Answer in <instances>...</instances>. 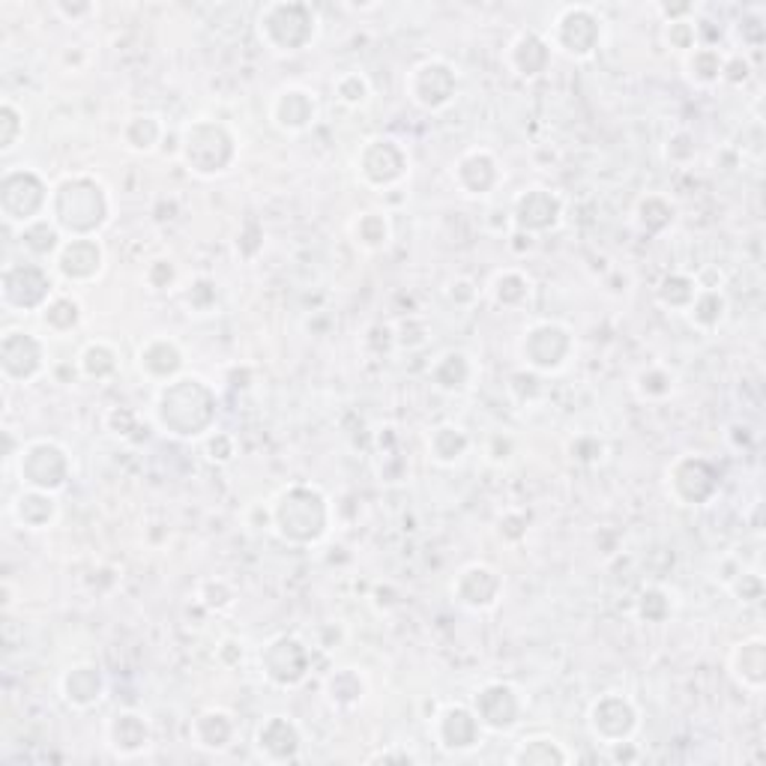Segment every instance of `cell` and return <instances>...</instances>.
I'll list each match as a JSON object with an SVG mask.
<instances>
[{"label":"cell","instance_id":"obj_48","mask_svg":"<svg viewBox=\"0 0 766 766\" xmlns=\"http://www.w3.org/2000/svg\"><path fill=\"white\" fill-rule=\"evenodd\" d=\"M727 587L734 589V596H737V602H743V605H757V602L764 599V578L757 575V572H746L739 570V575Z\"/></svg>","mask_w":766,"mask_h":766},{"label":"cell","instance_id":"obj_6","mask_svg":"<svg viewBox=\"0 0 766 766\" xmlns=\"http://www.w3.org/2000/svg\"><path fill=\"white\" fill-rule=\"evenodd\" d=\"M16 471L21 476L24 488H37V492L58 494L69 482V452L54 441H30L21 443L19 458H16Z\"/></svg>","mask_w":766,"mask_h":766},{"label":"cell","instance_id":"obj_47","mask_svg":"<svg viewBox=\"0 0 766 766\" xmlns=\"http://www.w3.org/2000/svg\"><path fill=\"white\" fill-rule=\"evenodd\" d=\"M638 614L641 619L647 623H662V619L671 614V599L668 593L662 587H647L638 596Z\"/></svg>","mask_w":766,"mask_h":766},{"label":"cell","instance_id":"obj_26","mask_svg":"<svg viewBox=\"0 0 766 766\" xmlns=\"http://www.w3.org/2000/svg\"><path fill=\"white\" fill-rule=\"evenodd\" d=\"M105 737H109V748L123 760L144 755L150 748V725L148 718L135 713V709H120L109 718L105 725Z\"/></svg>","mask_w":766,"mask_h":766},{"label":"cell","instance_id":"obj_8","mask_svg":"<svg viewBox=\"0 0 766 766\" xmlns=\"http://www.w3.org/2000/svg\"><path fill=\"white\" fill-rule=\"evenodd\" d=\"M665 492L677 506H704L718 492V467L704 455H677L665 471Z\"/></svg>","mask_w":766,"mask_h":766},{"label":"cell","instance_id":"obj_34","mask_svg":"<svg viewBox=\"0 0 766 766\" xmlns=\"http://www.w3.org/2000/svg\"><path fill=\"white\" fill-rule=\"evenodd\" d=\"M120 138H123L127 150L148 157V153L159 150V144L165 141V123L157 114H135V118H129L123 123Z\"/></svg>","mask_w":766,"mask_h":766},{"label":"cell","instance_id":"obj_17","mask_svg":"<svg viewBox=\"0 0 766 766\" xmlns=\"http://www.w3.org/2000/svg\"><path fill=\"white\" fill-rule=\"evenodd\" d=\"M105 266V249L97 236H69L54 255V273L72 285H88Z\"/></svg>","mask_w":766,"mask_h":766},{"label":"cell","instance_id":"obj_28","mask_svg":"<svg viewBox=\"0 0 766 766\" xmlns=\"http://www.w3.org/2000/svg\"><path fill=\"white\" fill-rule=\"evenodd\" d=\"M60 695L67 701L69 707L75 709H90L93 704L102 701L105 695V679H102V671L90 662H81V665H72V668L60 677Z\"/></svg>","mask_w":766,"mask_h":766},{"label":"cell","instance_id":"obj_50","mask_svg":"<svg viewBox=\"0 0 766 766\" xmlns=\"http://www.w3.org/2000/svg\"><path fill=\"white\" fill-rule=\"evenodd\" d=\"M570 452L575 462L596 464L602 462V455H605V443H602L596 434H578V437L570 443Z\"/></svg>","mask_w":766,"mask_h":766},{"label":"cell","instance_id":"obj_35","mask_svg":"<svg viewBox=\"0 0 766 766\" xmlns=\"http://www.w3.org/2000/svg\"><path fill=\"white\" fill-rule=\"evenodd\" d=\"M351 236H354V243L363 252H383V249L390 246V240H393V225H390V216L383 213V210H363L360 216L351 222Z\"/></svg>","mask_w":766,"mask_h":766},{"label":"cell","instance_id":"obj_55","mask_svg":"<svg viewBox=\"0 0 766 766\" xmlns=\"http://www.w3.org/2000/svg\"><path fill=\"white\" fill-rule=\"evenodd\" d=\"M204 455L210 462L216 464H228L234 458V441L222 432H210L204 437Z\"/></svg>","mask_w":766,"mask_h":766},{"label":"cell","instance_id":"obj_23","mask_svg":"<svg viewBox=\"0 0 766 766\" xmlns=\"http://www.w3.org/2000/svg\"><path fill=\"white\" fill-rule=\"evenodd\" d=\"M452 183L467 198L492 195V189L501 183V165L488 150L473 148L462 153L458 162L452 165Z\"/></svg>","mask_w":766,"mask_h":766},{"label":"cell","instance_id":"obj_13","mask_svg":"<svg viewBox=\"0 0 766 766\" xmlns=\"http://www.w3.org/2000/svg\"><path fill=\"white\" fill-rule=\"evenodd\" d=\"M638 707L632 704L626 695L619 692H608L589 704L587 713V727L593 739H599L602 746H619V743H629L638 730Z\"/></svg>","mask_w":766,"mask_h":766},{"label":"cell","instance_id":"obj_12","mask_svg":"<svg viewBox=\"0 0 766 766\" xmlns=\"http://www.w3.org/2000/svg\"><path fill=\"white\" fill-rule=\"evenodd\" d=\"M54 300V279L40 261L3 266V305L16 312H42Z\"/></svg>","mask_w":766,"mask_h":766},{"label":"cell","instance_id":"obj_1","mask_svg":"<svg viewBox=\"0 0 766 766\" xmlns=\"http://www.w3.org/2000/svg\"><path fill=\"white\" fill-rule=\"evenodd\" d=\"M157 425L165 434L192 441L206 437L216 423V393L201 377H174L157 395Z\"/></svg>","mask_w":766,"mask_h":766},{"label":"cell","instance_id":"obj_9","mask_svg":"<svg viewBox=\"0 0 766 766\" xmlns=\"http://www.w3.org/2000/svg\"><path fill=\"white\" fill-rule=\"evenodd\" d=\"M551 51H561L572 60H587L602 42V21L589 7H563L548 30Z\"/></svg>","mask_w":766,"mask_h":766},{"label":"cell","instance_id":"obj_32","mask_svg":"<svg viewBox=\"0 0 766 766\" xmlns=\"http://www.w3.org/2000/svg\"><path fill=\"white\" fill-rule=\"evenodd\" d=\"M722 67H725V51L713 49V46H695L683 54V69L686 79L701 90H709L722 84Z\"/></svg>","mask_w":766,"mask_h":766},{"label":"cell","instance_id":"obj_38","mask_svg":"<svg viewBox=\"0 0 766 766\" xmlns=\"http://www.w3.org/2000/svg\"><path fill=\"white\" fill-rule=\"evenodd\" d=\"M725 312H727V300L725 294L718 291V288H701L698 296L692 300V305H688V321H692V326H698V330H704V333H713L722 321H725Z\"/></svg>","mask_w":766,"mask_h":766},{"label":"cell","instance_id":"obj_44","mask_svg":"<svg viewBox=\"0 0 766 766\" xmlns=\"http://www.w3.org/2000/svg\"><path fill=\"white\" fill-rule=\"evenodd\" d=\"M674 204H671L668 198L662 195H647L641 198L638 201V210H635V216H638V225L647 231V234H658V231H665V228L674 222Z\"/></svg>","mask_w":766,"mask_h":766},{"label":"cell","instance_id":"obj_5","mask_svg":"<svg viewBox=\"0 0 766 766\" xmlns=\"http://www.w3.org/2000/svg\"><path fill=\"white\" fill-rule=\"evenodd\" d=\"M180 159L189 168V174H195V178H219L234 165V135L222 123L195 120L180 135Z\"/></svg>","mask_w":766,"mask_h":766},{"label":"cell","instance_id":"obj_36","mask_svg":"<svg viewBox=\"0 0 766 766\" xmlns=\"http://www.w3.org/2000/svg\"><path fill=\"white\" fill-rule=\"evenodd\" d=\"M21 249L28 252L30 261H42V258H54L58 249L63 246V231H60L49 216L37 219L19 231Z\"/></svg>","mask_w":766,"mask_h":766},{"label":"cell","instance_id":"obj_27","mask_svg":"<svg viewBox=\"0 0 766 766\" xmlns=\"http://www.w3.org/2000/svg\"><path fill=\"white\" fill-rule=\"evenodd\" d=\"M551 60V46L545 37L533 33V30H524L515 40L510 42L506 49V67L518 75V79H536L548 69Z\"/></svg>","mask_w":766,"mask_h":766},{"label":"cell","instance_id":"obj_30","mask_svg":"<svg viewBox=\"0 0 766 766\" xmlns=\"http://www.w3.org/2000/svg\"><path fill=\"white\" fill-rule=\"evenodd\" d=\"M506 760L515 766H561L570 764L572 755L563 748L561 739L536 734V737L518 739Z\"/></svg>","mask_w":766,"mask_h":766},{"label":"cell","instance_id":"obj_16","mask_svg":"<svg viewBox=\"0 0 766 766\" xmlns=\"http://www.w3.org/2000/svg\"><path fill=\"white\" fill-rule=\"evenodd\" d=\"M563 216V201L554 189L531 187L515 195L512 201V225L524 234H542L557 228Z\"/></svg>","mask_w":766,"mask_h":766},{"label":"cell","instance_id":"obj_43","mask_svg":"<svg viewBox=\"0 0 766 766\" xmlns=\"http://www.w3.org/2000/svg\"><path fill=\"white\" fill-rule=\"evenodd\" d=\"M40 315H42V324L49 326L51 333L67 335L81 324V305H79V300H72V296L54 294V300L42 309Z\"/></svg>","mask_w":766,"mask_h":766},{"label":"cell","instance_id":"obj_52","mask_svg":"<svg viewBox=\"0 0 766 766\" xmlns=\"http://www.w3.org/2000/svg\"><path fill=\"white\" fill-rule=\"evenodd\" d=\"M144 279H148V285L153 288V291H171L174 282H178V266L171 264V261H165V258H157V261H150L148 264Z\"/></svg>","mask_w":766,"mask_h":766},{"label":"cell","instance_id":"obj_45","mask_svg":"<svg viewBox=\"0 0 766 766\" xmlns=\"http://www.w3.org/2000/svg\"><path fill=\"white\" fill-rule=\"evenodd\" d=\"M333 93L347 109H363V105H369V99H372V84H369L363 72H342L333 81Z\"/></svg>","mask_w":766,"mask_h":766},{"label":"cell","instance_id":"obj_41","mask_svg":"<svg viewBox=\"0 0 766 766\" xmlns=\"http://www.w3.org/2000/svg\"><path fill=\"white\" fill-rule=\"evenodd\" d=\"M698 282L692 279V275L686 273H671L665 275V282L658 285L656 296L658 303L665 305V309H671V312H683L686 315L688 305H692V300L698 296Z\"/></svg>","mask_w":766,"mask_h":766},{"label":"cell","instance_id":"obj_58","mask_svg":"<svg viewBox=\"0 0 766 766\" xmlns=\"http://www.w3.org/2000/svg\"><path fill=\"white\" fill-rule=\"evenodd\" d=\"M372 764H377V760H399V764H413L416 757L413 755H407V752H383V755H374V757H369Z\"/></svg>","mask_w":766,"mask_h":766},{"label":"cell","instance_id":"obj_54","mask_svg":"<svg viewBox=\"0 0 766 766\" xmlns=\"http://www.w3.org/2000/svg\"><path fill=\"white\" fill-rule=\"evenodd\" d=\"M187 303L189 309H195V312H210L213 303H216V285H213L210 279H195V282L187 288Z\"/></svg>","mask_w":766,"mask_h":766},{"label":"cell","instance_id":"obj_4","mask_svg":"<svg viewBox=\"0 0 766 766\" xmlns=\"http://www.w3.org/2000/svg\"><path fill=\"white\" fill-rule=\"evenodd\" d=\"M258 40L273 54L305 51L318 37V16L309 3H266L258 12Z\"/></svg>","mask_w":766,"mask_h":766},{"label":"cell","instance_id":"obj_2","mask_svg":"<svg viewBox=\"0 0 766 766\" xmlns=\"http://www.w3.org/2000/svg\"><path fill=\"white\" fill-rule=\"evenodd\" d=\"M111 201L105 187L88 174L63 178L51 189L49 219L69 236H97L109 222Z\"/></svg>","mask_w":766,"mask_h":766},{"label":"cell","instance_id":"obj_56","mask_svg":"<svg viewBox=\"0 0 766 766\" xmlns=\"http://www.w3.org/2000/svg\"><path fill=\"white\" fill-rule=\"evenodd\" d=\"M695 153H698V148H695V138L688 135V132H677V135L668 138V148H665V157H668V162L686 165V162H692V159H695Z\"/></svg>","mask_w":766,"mask_h":766},{"label":"cell","instance_id":"obj_18","mask_svg":"<svg viewBox=\"0 0 766 766\" xmlns=\"http://www.w3.org/2000/svg\"><path fill=\"white\" fill-rule=\"evenodd\" d=\"M434 743L450 755H464L482 743V725L476 713L464 704H450L434 716L432 725Z\"/></svg>","mask_w":766,"mask_h":766},{"label":"cell","instance_id":"obj_31","mask_svg":"<svg viewBox=\"0 0 766 766\" xmlns=\"http://www.w3.org/2000/svg\"><path fill=\"white\" fill-rule=\"evenodd\" d=\"M192 739L198 748H206V752H225L234 739V716L216 707L204 709L192 722Z\"/></svg>","mask_w":766,"mask_h":766},{"label":"cell","instance_id":"obj_53","mask_svg":"<svg viewBox=\"0 0 766 766\" xmlns=\"http://www.w3.org/2000/svg\"><path fill=\"white\" fill-rule=\"evenodd\" d=\"M0 127H3L0 129V150L10 153V150L16 148V141H19L21 129V118L12 102H3V109H0Z\"/></svg>","mask_w":766,"mask_h":766},{"label":"cell","instance_id":"obj_11","mask_svg":"<svg viewBox=\"0 0 766 766\" xmlns=\"http://www.w3.org/2000/svg\"><path fill=\"white\" fill-rule=\"evenodd\" d=\"M572 347H575V342H572V333L566 326L554 324V321H540V324H531L524 330L518 354L521 363L531 372L551 374L561 372L563 365L570 363Z\"/></svg>","mask_w":766,"mask_h":766},{"label":"cell","instance_id":"obj_49","mask_svg":"<svg viewBox=\"0 0 766 766\" xmlns=\"http://www.w3.org/2000/svg\"><path fill=\"white\" fill-rule=\"evenodd\" d=\"M665 40L671 42V49H677L679 54H686L698 46V30H695V21L692 19H679V21H668L665 24Z\"/></svg>","mask_w":766,"mask_h":766},{"label":"cell","instance_id":"obj_25","mask_svg":"<svg viewBox=\"0 0 766 766\" xmlns=\"http://www.w3.org/2000/svg\"><path fill=\"white\" fill-rule=\"evenodd\" d=\"M183 363H187L183 347L174 339H168V335H153V339H148L138 347V372L150 377V381H174L183 372Z\"/></svg>","mask_w":766,"mask_h":766},{"label":"cell","instance_id":"obj_51","mask_svg":"<svg viewBox=\"0 0 766 766\" xmlns=\"http://www.w3.org/2000/svg\"><path fill=\"white\" fill-rule=\"evenodd\" d=\"M752 79V60L746 58V51H730L725 54V67H722V81L727 84H746Z\"/></svg>","mask_w":766,"mask_h":766},{"label":"cell","instance_id":"obj_20","mask_svg":"<svg viewBox=\"0 0 766 766\" xmlns=\"http://www.w3.org/2000/svg\"><path fill=\"white\" fill-rule=\"evenodd\" d=\"M270 120L285 135H300L305 129H312L318 120L315 93L300 88V84H288V88L275 90L273 102H270Z\"/></svg>","mask_w":766,"mask_h":766},{"label":"cell","instance_id":"obj_46","mask_svg":"<svg viewBox=\"0 0 766 766\" xmlns=\"http://www.w3.org/2000/svg\"><path fill=\"white\" fill-rule=\"evenodd\" d=\"M635 393H638L644 402H658V399H668V395L674 393V377H671L665 369H658V365H653V369H644V372L638 374V381H635Z\"/></svg>","mask_w":766,"mask_h":766},{"label":"cell","instance_id":"obj_10","mask_svg":"<svg viewBox=\"0 0 766 766\" xmlns=\"http://www.w3.org/2000/svg\"><path fill=\"white\" fill-rule=\"evenodd\" d=\"M407 171H411V159L395 138H369L356 153V174L369 189L390 192L407 178Z\"/></svg>","mask_w":766,"mask_h":766},{"label":"cell","instance_id":"obj_14","mask_svg":"<svg viewBox=\"0 0 766 766\" xmlns=\"http://www.w3.org/2000/svg\"><path fill=\"white\" fill-rule=\"evenodd\" d=\"M471 709L480 718L482 730L492 734H506L521 722L524 713V701L510 683H485V686L473 695Z\"/></svg>","mask_w":766,"mask_h":766},{"label":"cell","instance_id":"obj_7","mask_svg":"<svg viewBox=\"0 0 766 766\" xmlns=\"http://www.w3.org/2000/svg\"><path fill=\"white\" fill-rule=\"evenodd\" d=\"M404 93L416 109L437 114V111L450 109L458 97V72L441 58L420 60L404 79Z\"/></svg>","mask_w":766,"mask_h":766},{"label":"cell","instance_id":"obj_29","mask_svg":"<svg viewBox=\"0 0 766 766\" xmlns=\"http://www.w3.org/2000/svg\"><path fill=\"white\" fill-rule=\"evenodd\" d=\"M10 515L19 521L24 531H46L54 521V515H58V501L49 492L21 488L19 497L10 503Z\"/></svg>","mask_w":766,"mask_h":766},{"label":"cell","instance_id":"obj_57","mask_svg":"<svg viewBox=\"0 0 766 766\" xmlns=\"http://www.w3.org/2000/svg\"><path fill=\"white\" fill-rule=\"evenodd\" d=\"M206 587L213 589V593H210V596H198V602H201L204 608L222 611L234 602V593H231V587H228L225 581H206Z\"/></svg>","mask_w":766,"mask_h":766},{"label":"cell","instance_id":"obj_21","mask_svg":"<svg viewBox=\"0 0 766 766\" xmlns=\"http://www.w3.org/2000/svg\"><path fill=\"white\" fill-rule=\"evenodd\" d=\"M501 572L492 570L488 563H471V566H464V570L455 575V581H452V596H455V602L471 611L494 608L497 599H501Z\"/></svg>","mask_w":766,"mask_h":766},{"label":"cell","instance_id":"obj_15","mask_svg":"<svg viewBox=\"0 0 766 766\" xmlns=\"http://www.w3.org/2000/svg\"><path fill=\"white\" fill-rule=\"evenodd\" d=\"M261 671L273 686H300L309 674V649H305L303 641L279 635L261 649Z\"/></svg>","mask_w":766,"mask_h":766},{"label":"cell","instance_id":"obj_19","mask_svg":"<svg viewBox=\"0 0 766 766\" xmlns=\"http://www.w3.org/2000/svg\"><path fill=\"white\" fill-rule=\"evenodd\" d=\"M46 365V347L33 333L7 330L0 339V369L7 381H33Z\"/></svg>","mask_w":766,"mask_h":766},{"label":"cell","instance_id":"obj_33","mask_svg":"<svg viewBox=\"0 0 766 766\" xmlns=\"http://www.w3.org/2000/svg\"><path fill=\"white\" fill-rule=\"evenodd\" d=\"M473 381V363L464 351H446L432 365V383L441 393H462Z\"/></svg>","mask_w":766,"mask_h":766},{"label":"cell","instance_id":"obj_24","mask_svg":"<svg viewBox=\"0 0 766 766\" xmlns=\"http://www.w3.org/2000/svg\"><path fill=\"white\" fill-rule=\"evenodd\" d=\"M727 671L737 679L739 688H746L752 695L764 692L766 686V641L764 635H752L734 644L730 656H727Z\"/></svg>","mask_w":766,"mask_h":766},{"label":"cell","instance_id":"obj_22","mask_svg":"<svg viewBox=\"0 0 766 766\" xmlns=\"http://www.w3.org/2000/svg\"><path fill=\"white\" fill-rule=\"evenodd\" d=\"M303 748V734L294 718L288 716H266L255 730V752L261 760L270 764H291L300 757Z\"/></svg>","mask_w":766,"mask_h":766},{"label":"cell","instance_id":"obj_3","mask_svg":"<svg viewBox=\"0 0 766 766\" xmlns=\"http://www.w3.org/2000/svg\"><path fill=\"white\" fill-rule=\"evenodd\" d=\"M330 527V503L312 485H288L270 506V531L288 545H315Z\"/></svg>","mask_w":766,"mask_h":766},{"label":"cell","instance_id":"obj_37","mask_svg":"<svg viewBox=\"0 0 766 766\" xmlns=\"http://www.w3.org/2000/svg\"><path fill=\"white\" fill-rule=\"evenodd\" d=\"M471 450V437L464 432L462 425L443 423L437 429H432L429 434V455H432L437 464H455L462 462L464 455Z\"/></svg>","mask_w":766,"mask_h":766},{"label":"cell","instance_id":"obj_39","mask_svg":"<svg viewBox=\"0 0 766 766\" xmlns=\"http://www.w3.org/2000/svg\"><path fill=\"white\" fill-rule=\"evenodd\" d=\"M365 695V679L360 677V671L354 668H339L326 679V698L339 709L356 707Z\"/></svg>","mask_w":766,"mask_h":766},{"label":"cell","instance_id":"obj_42","mask_svg":"<svg viewBox=\"0 0 766 766\" xmlns=\"http://www.w3.org/2000/svg\"><path fill=\"white\" fill-rule=\"evenodd\" d=\"M79 372L90 381H105L118 372V351L109 342H90L79 354Z\"/></svg>","mask_w":766,"mask_h":766},{"label":"cell","instance_id":"obj_40","mask_svg":"<svg viewBox=\"0 0 766 766\" xmlns=\"http://www.w3.org/2000/svg\"><path fill=\"white\" fill-rule=\"evenodd\" d=\"M492 296L494 303H501L503 309H518L531 300L533 282L521 270H501V273L492 279Z\"/></svg>","mask_w":766,"mask_h":766}]
</instances>
